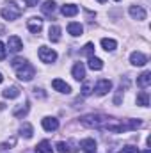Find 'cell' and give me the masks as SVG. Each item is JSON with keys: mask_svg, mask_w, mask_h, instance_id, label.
<instances>
[{"mask_svg": "<svg viewBox=\"0 0 151 153\" xmlns=\"http://www.w3.org/2000/svg\"><path fill=\"white\" fill-rule=\"evenodd\" d=\"M107 121H109V117L103 116V114H89V116H84V117L80 119V123H82L84 126H87V128H96V130L103 128Z\"/></svg>", "mask_w": 151, "mask_h": 153, "instance_id": "1", "label": "cell"}, {"mask_svg": "<svg viewBox=\"0 0 151 153\" xmlns=\"http://www.w3.org/2000/svg\"><path fill=\"white\" fill-rule=\"evenodd\" d=\"M0 13H2V16H4L5 20L13 22V20H18V18L21 16V7H20L18 4H14V2H9Z\"/></svg>", "mask_w": 151, "mask_h": 153, "instance_id": "2", "label": "cell"}, {"mask_svg": "<svg viewBox=\"0 0 151 153\" xmlns=\"http://www.w3.org/2000/svg\"><path fill=\"white\" fill-rule=\"evenodd\" d=\"M16 75H18L20 80H23V82H30V80L36 76V70H34L32 64L25 62V64H21L20 68H16Z\"/></svg>", "mask_w": 151, "mask_h": 153, "instance_id": "3", "label": "cell"}, {"mask_svg": "<svg viewBox=\"0 0 151 153\" xmlns=\"http://www.w3.org/2000/svg\"><path fill=\"white\" fill-rule=\"evenodd\" d=\"M38 55H39V59H41V62H46V64L55 62V59H57V53L52 48H48V46H39Z\"/></svg>", "mask_w": 151, "mask_h": 153, "instance_id": "4", "label": "cell"}, {"mask_svg": "<svg viewBox=\"0 0 151 153\" xmlns=\"http://www.w3.org/2000/svg\"><path fill=\"white\" fill-rule=\"evenodd\" d=\"M96 94L98 96H103V94H107L110 89H112V82L110 80H107V78H101V80H98L96 82Z\"/></svg>", "mask_w": 151, "mask_h": 153, "instance_id": "5", "label": "cell"}, {"mask_svg": "<svg viewBox=\"0 0 151 153\" xmlns=\"http://www.w3.org/2000/svg\"><path fill=\"white\" fill-rule=\"evenodd\" d=\"M78 150V144L75 141H68V143H57V152L59 153H75Z\"/></svg>", "mask_w": 151, "mask_h": 153, "instance_id": "6", "label": "cell"}, {"mask_svg": "<svg viewBox=\"0 0 151 153\" xmlns=\"http://www.w3.org/2000/svg\"><path fill=\"white\" fill-rule=\"evenodd\" d=\"M27 29L32 32V34H39L41 30H43V20L41 18H30V20H27Z\"/></svg>", "mask_w": 151, "mask_h": 153, "instance_id": "7", "label": "cell"}, {"mask_svg": "<svg viewBox=\"0 0 151 153\" xmlns=\"http://www.w3.org/2000/svg\"><path fill=\"white\" fill-rule=\"evenodd\" d=\"M130 16L133 20L142 22V20H146V9L142 5H130Z\"/></svg>", "mask_w": 151, "mask_h": 153, "instance_id": "8", "label": "cell"}, {"mask_svg": "<svg viewBox=\"0 0 151 153\" xmlns=\"http://www.w3.org/2000/svg\"><path fill=\"white\" fill-rule=\"evenodd\" d=\"M130 62H132L133 66H144V64H148V57H146L142 52H132Z\"/></svg>", "mask_w": 151, "mask_h": 153, "instance_id": "9", "label": "cell"}, {"mask_svg": "<svg viewBox=\"0 0 151 153\" xmlns=\"http://www.w3.org/2000/svg\"><path fill=\"white\" fill-rule=\"evenodd\" d=\"M7 48H9V52L18 53V52L23 48V43H21V39L18 38V36H11L9 41H7Z\"/></svg>", "mask_w": 151, "mask_h": 153, "instance_id": "10", "label": "cell"}, {"mask_svg": "<svg viewBox=\"0 0 151 153\" xmlns=\"http://www.w3.org/2000/svg\"><path fill=\"white\" fill-rule=\"evenodd\" d=\"M52 87L55 89V91H59V93H71V87L64 82V80H61V78H53L52 80Z\"/></svg>", "mask_w": 151, "mask_h": 153, "instance_id": "11", "label": "cell"}, {"mask_svg": "<svg viewBox=\"0 0 151 153\" xmlns=\"http://www.w3.org/2000/svg\"><path fill=\"white\" fill-rule=\"evenodd\" d=\"M43 128L46 132H55L59 128V119L57 117H44L43 119Z\"/></svg>", "mask_w": 151, "mask_h": 153, "instance_id": "12", "label": "cell"}, {"mask_svg": "<svg viewBox=\"0 0 151 153\" xmlns=\"http://www.w3.org/2000/svg\"><path fill=\"white\" fill-rule=\"evenodd\" d=\"M71 73H73L75 80H84L85 78V66H84V62H75Z\"/></svg>", "mask_w": 151, "mask_h": 153, "instance_id": "13", "label": "cell"}, {"mask_svg": "<svg viewBox=\"0 0 151 153\" xmlns=\"http://www.w3.org/2000/svg\"><path fill=\"white\" fill-rule=\"evenodd\" d=\"M80 148L85 153H94L96 152V141H94V139H84V141L80 143Z\"/></svg>", "mask_w": 151, "mask_h": 153, "instance_id": "14", "label": "cell"}, {"mask_svg": "<svg viewBox=\"0 0 151 153\" xmlns=\"http://www.w3.org/2000/svg\"><path fill=\"white\" fill-rule=\"evenodd\" d=\"M61 13H62V16H76L78 14V7L75 4H66V5L61 7Z\"/></svg>", "mask_w": 151, "mask_h": 153, "instance_id": "15", "label": "cell"}, {"mask_svg": "<svg viewBox=\"0 0 151 153\" xmlns=\"http://www.w3.org/2000/svg\"><path fill=\"white\" fill-rule=\"evenodd\" d=\"M48 39H50L52 43H59V41H61V27L52 25L50 30H48Z\"/></svg>", "mask_w": 151, "mask_h": 153, "instance_id": "16", "label": "cell"}, {"mask_svg": "<svg viewBox=\"0 0 151 153\" xmlns=\"http://www.w3.org/2000/svg\"><path fill=\"white\" fill-rule=\"evenodd\" d=\"M150 84H151V71H144L142 75L137 76V85H139V87L144 89V87H148Z\"/></svg>", "mask_w": 151, "mask_h": 153, "instance_id": "17", "label": "cell"}, {"mask_svg": "<svg viewBox=\"0 0 151 153\" xmlns=\"http://www.w3.org/2000/svg\"><path fill=\"white\" fill-rule=\"evenodd\" d=\"M2 94H4V98H18V96H20V87H16V85L5 87V89L2 91Z\"/></svg>", "mask_w": 151, "mask_h": 153, "instance_id": "18", "label": "cell"}, {"mask_svg": "<svg viewBox=\"0 0 151 153\" xmlns=\"http://www.w3.org/2000/svg\"><path fill=\"white\" fill-rule=\"evenodd\" d=\"M68 32L71 34V36H82V32H84V27L80 25V23H76V22H71L70 25H68Z\"/></svg>", "mask_w": 151, "mask_h": 153, "instance_id": "19", "label": "cell"}, {"mask_svg": "<svg viewBox=\"0 0 151 153\" xmlns=\"http://www.w3.org/2000/svg\"><path fill=\"white\" fill-rule=\"evenodd\" d=\"M41 11H43L46 16H53V13H55V2H53V0L44 2V4L41 5Z\"/></svg>", "mask_w": 151, "mask_h": 153, "instance_id": "20", "label": "cell"}, {"mask_svg": "<svg viewBox=\"0 0 151 153\" xmlns=\"http://www.w3.org/2000/svg\"><path fill=\"white\" fill-rule=\"evenodd\" d=\"M32 134H34L32 125H30V123H23V125H21V128H20V135H21V137H25V139H30V137H32Z\"/></svg>", "mask_w": 151, "mask_h": 153, "instance_id": "21", "label": "cell"}, {"mask_svg": "<svg viewBox=\"0 0 151 153\" xmlns=\"http://www.w3.org/2000/svg\"><path fill=\"white\" fill-rule=\"evenodd\" d=\"M89 68H91L93 71H100V70L103 68V61L93 55V57H89Z\"/></svg>", "mask_w": 151, "mask_h": 153, "instance_id": "22", "label": "cell"}, {"mask_svg": "<svg viewBox=\"0 0 151 153\" xmlns=\"http://www.w3.org/2000/svg\"><path fill=\"white\" fill-rule=\"evenodd\" d=\"M137 105H141V107H148L150 105V94H148V91H141L137 94Z\"/></svg>", "mask_w": 151, "mask_h": 153, "instance_id": "23", "label": "cell"}, {"mask_svg": "<svg viewBox=\"0 0 151 153\" xmlns=\"http://www.w3.org/2000/svg\"><path fill=\"white\" fill-rule=\"evenodd\" d=\"M36 153H53V150H52V146H50L48 141H41L36 146Z\"/></svg>", "mask_w": 151, "mask_h": 153, "instance_id": "24", "label": "cell"}, {"mask_svg": "<svg viewBox=\"0 0 151 153\" xmlns=\"http://www.w3.org/2000/svg\"><path fill=\"white\" fill-rule=\"evenodd\" d=\"M101 46H103V50H107V52H114V50H115V46H117V43H115L114 39L103 38V39H101Z\"/></svg>", "mask_w": 151, "mask_h": 153, "instance_id": "25", "label": "cell"}, {"mask_svg": "<svg viewBox=\"0 0 151 153\" xmlns=\"http://www.w3.org/2000/svg\"><path fill=\"white\" fill-rule=\"evenodd\" d=\"M27 114H29V103L20 105L18 109H14V111H13V116H14V117H25Z\"/></svg>", "mask_w": 151, "mask_h": 153, "instance_id": "26", "label": "cell"}, {"mask_svg": "<svg viewBox=\"0 0 151 153\" xmlns=\"http://www.w3.org/2000/svg\"><path fill=\"white\" fill-rule=\"evenodd\" d=\"M82 53L87 55V57H93V55H94V45H93V43H87V45L82 48Z\"/></svg>", "mask_w": 151, "mask_h": 153, "instance_id": "27", "label": "cell"}, {"mask_svg": "<svg viewBox=\"0 0 151 153\" xmlns=\"http://www.w3.org/2000/svg\"><path fill=\"white\" fill-rule=\"evenodd\" d=\"M14 144H16V139H14V137H11L9 141H5V143H2V144H0V152H2V150L11 148V146H14Z\"/></svg>", "mask_w": 151, "mask_h": 153, "instance_id": "28", "label": "cell"}, {"mask_svg": "<svg viewBox=\"0 0 151 153\" xmlns=\"http://www.w3.org/2000/svg\"><path fill=\"white\" fill-rule=\"evenodd\" d=\"M119 153H139V148H135V146H124L123 150H119Z\"/></svg>", "mask_w": 151, "mask_h": 153, "instance_id": "29", "label": "cell"}, {"mask_svg": "<svg viewBox=\"0 0 151 153\" xmlns=\"http://www.w3.org/2000/svg\"><path fill=\"white\" fill-rule=\"evenodd\" d=\"M91 93H93V91H91V84L85 82V84L82 85V96H89Z\"/></svg>", "mask_w": 151, "mask_h": 153, "instance_id": "30", "label": "cell"}, {"mask_svg": "<svg viewBox=\"0 0 151 153\" xmlns=\"http://www.w3.org/2000/svg\"><path fill=\"white\" fill-rule=\"evenodd\" d=\"M25 62H27L25 59H20V57H18V59H14V61H13L11 64H13V68L16 70V68H20V66H21V64H25Z\"/></svg>", "mask_w": 151, "mask_h": 153, "instance_id": "31", "label": "cell"}, {"mask_svg": "<svg viewBox=\"0 0 151 153\" xmlns=\"http://www.w3.org/2000/svg\"><path fill=\"white\" fill-rule=\"evenodd\" d=\"M32 91H34V96H36V98H46V93H44L43 89H38V87H36V89H32Z\"/></svg>", "mask_w": 151, "mask_h": 153, "instance_id": "32", "label": "cell"}, {"mask_svg": "<svg viewBox=\"0 0 151 153\" xmlns=\"http://www.w3.org/2000/svg\"><path fill=\"white\" fill-rule=\"evenodd\" d=\"M5 53H7V48H5V45L0 41V61H4V59H5Z\"/></svg>", "mask_w": 151, "mask_h": 153, "instance_id": "33", "label": "cell"}, {"mask_svg": "<svg viewBox=\"0 0 151 153\" xmlns=\"http://www.w3.org/2000/svg\"><path fill=\"white\" fill-rule=\"evenodd\" d=\"M39 2H41V0H25V4H27L29 7H34V5H38Z\"/></svg>", "mask_w": 151, "mask_h": 153, "instance_id": "34", "label": "cell"}, {"mask_svg": "<svg viewBox=\"0 0 151 153\" xmlns=\"http://www.w3.org/2000/svg\"><path fill=\"white\" fill-rule=\"evenodd\" d=\"M2 80H4V76H2V73H0V84H2Z\"/></svg>", "mask_w": 151, "mask_h": 153, "instance_id": "35", "label": "cell"}, {"mask_svg": "<svg viewBox=\"0 0 151 153\" xmlns=\"http://www.w3.org/2000/svg\"><path fill=\"white\" fill-rule=\"evenodd\" d=\"M98 2H101V4H105V2H107V0H98Z\"/></svg>", "mask_w": 151, "mask_h": 153, "instance_id": "36", "label": "cell"}, {"mask_svg": "<svg viewBox=\"0 0 151 153\" xmlns=\"http://www.w3.org/2000/svg\"><path fill=\"white\" fill-rule=\"evenodd\" d=\"M144 153H151V152H150V150H146V152H144Z\"/></svg>", "mask_w": 151, "mask_h": 153, "instance_id": "37", "label": "cell"}, {"mask_svg": "<svg viewBox=\"0 0 151 153\" xmlns=\"http://www.w3.org/2000/svg\"><path fill=\"white\" fill-rule=\"evenodd\" d=\"M115 2H119V0H115Z\"/></svg>", "mask_w": 151, "mask_h": 153, "instance_id": "38", "label": "cell"}]
</instances>
